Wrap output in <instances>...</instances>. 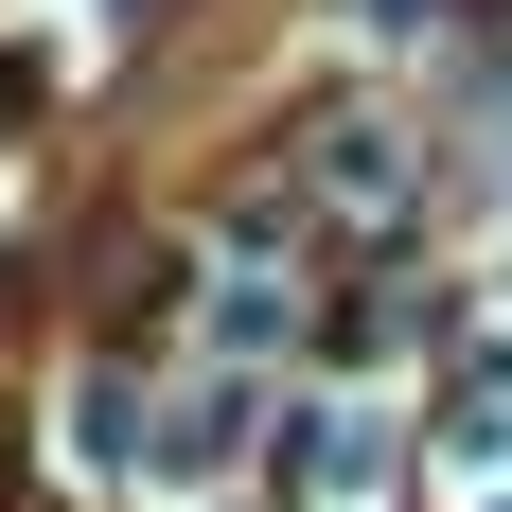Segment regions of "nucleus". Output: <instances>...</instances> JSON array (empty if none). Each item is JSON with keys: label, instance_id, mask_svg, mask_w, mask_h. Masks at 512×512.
<instances>
[{"label": "nucleus", "instance_id": "nucleus-1", "mask_svg": "<svg viewBox=\"0 0 512 512\" xmlns=\"http://www.w3.org/2000/svg\"><path fill=\"white\" fill-rule=\"evenodd\" d=\"M371 477H389V424H371V407H318L301 424V495H371Z\"/></svg>", "mask_w": 512, "mask_h": 512}, {"label": "nucleus", "instance_id": "nucleus-2", "mask_svg": "<svg viewBox=\"0 0 512 512\" xmlns=\"http://www.w3.org/2000/svg\"><path fill=\"white\" fill-rule=\"evenodd\" d=\"M354 18H371V36H424V0H354Z\"/></svg>", "mask_w": 512, "mask_h": 512}]
</instances>
